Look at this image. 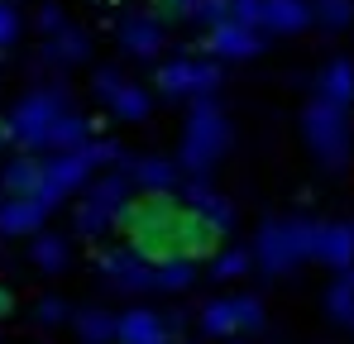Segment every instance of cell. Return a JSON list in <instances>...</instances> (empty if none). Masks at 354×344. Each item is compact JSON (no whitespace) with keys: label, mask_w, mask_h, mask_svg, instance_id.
Returning <instances> with one entry per match:
<instances>
[{"label":"cell","mask_w":354,"mask_h":344,"mask_svg":"<svg viewBox=\"0 0 354 344\" xmlns=\"http://www.w3.org/2000/svg\"><path fill=\"white\" fill-rule=\"evenodd\" d=\"M301 139H306V149L326 168H340L350 158V115L340 111V106H326V101H306V111H301Z\"/></svg>","instance_id":"cell-3"},{"label":"cell","mask_w":354,"mask_h":344,"mask_svg":"<svg viewBox=\"0 0 354 344\" xmlns=\"http://www.w3.org/2000/svg\"><path fill=\"white\" fill-rule=\"evenodd\" d=\"M311 234H316V220H268L254 239V263L263 273H292L297 263L311 258Z\"/></svg>","instance_id":"cell-2"},{"label":"cell","mask_w":354,"mask_h":344,"mask_svg":"<svg viewBox=\"0 0 354 344\" xmlns=\"http://www.w3.org/2000/svg\"><path fill=\"white\" fill-rule=\"evenodd\" d=\"M306 24H311V0H263V29L301 34Z\"/></svg>","instance_id":"cell-15"},{"label":"cell","mask_w":354,"mask_h":344,"mask_svg":"<svg viewBox=\"0 0 354 344\" xmlns=\"http://www.w3.org/2000/svg\"><path fill=\"white\" fill-rule=\"evenodd\" d=\"M15 39H19V15H15L10 5H0V48L15 44Z\"/></svg>","instance_id":"cell-33"},{"label":"cell","mask_w":354,"mask_h":344,"mask_svg":"<svg viewBox=\"0 0 354 344\" xmlns=\"http://www.w3.org/2000/svg\"><path fill=\"white\" fill-rule=\"evenodd\" d=\"M354 19V0H311V24L321 29H345Z\"/></svg>","instance_id":"cell-27"},{"label":"cell","mask_w":354,"mask_h":344,"mask_svg":"<svg viewBox=\"0 0 354 344\" xmlns=\"http://www.w3.org/2000/svg\"><path fill=\"white\" fill-rule=\"evenodd\" d=\"M115 220V211H106V206H91V201H82V211H77V229L82 234H101V229Z\"/></svg>","instance_id":"cell-29"},{"label":"cell","mask_w":354,"mask_h":344,"mask_svg":"<svg viewBox=\"0 0 354 344\" xmlns=\"http://www.w3.org/2000/svg\"><path fill=\"white\" fill-rule=\"evenodd\" d=\"M216 57H254L259 53V29H244L235 19H221L211 29V44H206Z\"/></svg>","instance_id":"cell-13"},{"label":"cell","mask_w":354,"mask_h":344,"mask_svg":"<svg viewBox=\"0 0 354 344\" xmlns=\"http://www.w3.org/2000/svg\"><path fill=\"white\" fill-rule=\"evenodd\" d=\"M62 111H67V91H62V86H39V91H29V96L15 101L5 129H10L24 149H48V129H53V120H58Z\"/></svg>","instance_id":"cell-4"},{"label":"cell","mask_w":354,"mask_h":344,"mask_svg":"<svg viewBox=\"0 0 354 344\" xmlns=\"http://www.w3.org/2000/svg\"><path fill=\"white\" fill-rule=\"evenodd\" d=\"M91 86H96V96H101V101H111V96H115L120 86H124V77H120L115 67H96V77H91Z\"/></svg>","instance_id":"cell-31"},{"label":"cell","mask_w":354,"mask_h":344,"mask_svg":"<svg viewBox=\"0 0 354 344\" xmlns=\"http://www.w3.org/2000/svg\"><path fill=\"white\" fill-rule=\"evenodd\" d=\"M326 311L335 325H354V268H340L335 283L326 287Z\"/></svg>","instance_id":"cell-20"},{"label":"cell","mask_w":354,"mask_h":344,"mask_svg":"<svg viewBox=\"0 0 354 344\" xmlns=\"http://www.w3.org/2000/svg\"><path fill=\"white\" fill-rule=\"evenodd\" d=\"M316 101L340 106V111L354 101V62L350 57H330V62L321 67V77H316Z\"/></svg>","instance_id":"cell-12"},{"label":"cell","mask_w":354,"mask_h":344,"mask_svg":"<svg viewBox=\"0 0 354 344\" xmlns=\"http://www.w3.org/2000/svg\"><path fill=\"white\" fill-rule=\"evenodd\" d=\"M221 5H230V0H221Z\"/></svg>","instance_id":"cell-35"},{"label":"cell","mask_w":354,"mask_h":344,"mask_svg":"<svg viewBox=\"0 0 354 344\" xmlns=\"http://www.w3.org/2000/svg\"><path fill=\"white\" fill-rule=\"evenodd\" d=\"M48 220V206H39V196H10L0 206V234H34Z\"/></svg>","instance_id":"cell-14"},{"label":"cell","mask_w":354,"mask_h":344,"mask_svg":"<svg viewBox=\"0 0 354 344\" xmlns=\"http://www.w3.org/2000/svg\"><path fill=\"white\" fill-rule=\"evenodd\" d=\"M39 177H44V163H34V158H15L10 168L0 172V182H5L10 196H34L39 191Z\"/></svg>","instance_id":"cell-23"},{"label":"cell","mask_w":354,"mask_h":344,"mask_svg":"<svg viewBox=\"0 0 354 344\" xmlns=\"http://www.w3.org/2000/svg\"><path fill=\"white\" fill-rule=\"evenodd\" d=\"M106 106H111V115H120V120H149V111H153V96H149V86L124 82L115 96L106 101Z\"/></svg>","instance_id":"cell-22"},{"label":"cell","mask_w":354,"mask_h":344,"mask_svg":"<svg viewBox=\"0 0 354 344\" xmlns=\"http://www.w3.org/2000/svg\"><path fill=\"white\" fill-rule=\"evenodd\" d=\"M82 144H91V120H86V115L62 111L58 120H53V129H48V149H58V153H77Z\"/></svg>","instance_id":"cell-19"},{"label":"cell","mask_w":354,"mask_h":344,"mask_svg":"<svg viewBox=\"0 0 354 344\" xmlns=\"http://www.w3.org/2000/svg\"><path fill=\"white\" fill-rule=\"evenodd\" d=\"M39 321L44 325H62V321H72V306L58 301V296H48V301H39Z\"/></svg>","instance_id":"cell-32"},{"label":"cell","mask_w":354,"mask_h":344,"mask_svg":"<svg viewBox=\"0 0 354 344\" xmlns=\"http://www.w3.org/2000/svg\"><path fill=\"white\" fill-rule=\"evenodd\" d=\"M230 149V120L216 101H196L192 115H187V134H182V168L192 172L196 182L211 177L216 163L225 158Z\"/></svg>","instance_id":"cell-1"},{"label":"cell","mask_w":354,"mask_h":344,"mask_svg":"<svg viewBox=\"0 0 354 344\" xmlns=\"http://www.w3.org/2000/svg\"><path fill=\"white\" fill-rule=\"evenodd\" d=\"M44 53H48V62H58V67H82V62L91 57V39L67 24V29H58V34L44 44Z\"/></svg>","instance_id":"cell-17"},{"label":"cell","mask_w":354,"mask_h":344,"mask_svg":"<svg viewBox=\"0 0 354 344\" xmlns=\"http://www.w3.org/2000/svg\"><path fill=\"white\" fill-rule=\"evenodd\" d=\"M29 258H34V268H44V273H62V268H67V239H62V234H34Z\"/></svg>","instance_id":"cell-24"},{"label":"cell","mask_w":354,"mask_h":344,"mask_svg":"<svg viewBox=\"0 0 354 344\" xmlns=\"http://www.w3.org/2000/svg\"><path fill=\"white\" fill-rule=\"evenodd\" d=\"M39 24H44L48 34H58V29H67V19H62V5H44V10H39Z\"/></svg>","instance_id":"cell-34"},{"label":"cell","mask_w":354,"mask_h":344,"mask_svg":"<svg viewBox=\"0 0 354 344\" xmlns=\"http://www.w3.org/2000/svg\"><path fill=\"white\" fill-rule=\"evenodd\" d=\"M124 177L139 182V187L153 191V196H163V191H173V187H177V168L168 163V158H134Z\"/></svg>","instance_id":"cell-18"},{"label":"cell","mask_w":354,"mask_h":344,"mask_svg":"<svg viewBox=\"0 0 354 344\" xmlns=\"http://www.w3.org/2000/svg\"><path fill=\"white\" fill-rule=\"evenodd\" d=\"M101 278H111L124 292H144V287H153V268L134 249H120V254H101Z\"/></svg>","instance_id":"cell-10"},{"label":"cell","mask_w":354,"mask_h":344,"mask_svg":"<svg viewBox=\"0 0 354 344\" xmlns=\"http://www.w3.org/2000/svg\"><path fill=\"white\" fill-rule=\"evenodd\" d=\"M225 15H230L235 24H244V29H259V24H263V0H230Z\"/></svg>","instance_id":"cell-30"},{"label":"cell","mask_w":354,"mask_h":344,"mask_svg":"<svg viewBox=\"0 0 354 344\" xmlns=\"http://www.w3.org/2000/svg\"><path fill=\"white\" fill-rule=\"evenodd\" d=\"M115 340L120 344H168V325L158 311H124L115 316Z\"/></svg>","instance_id":"cell-11"},{"label":"cell","mask_w":354,"mask_h":344,"mask_svg":"<svg viewBox=\"0 0 354 344\" xmlns=\"http://www.w3.org/2000/svg\"><path fill=\"white\" fill-rule=\"evenodd\" d=\"M311 258L330 263L335 273H340V268H354V225L350 220H316Z\"/></svg>","instance_id":"cell-8"},{"label":"cell","mask_w":354,"mask_h":344,"mask_svg":"<svg viewBox=\"0 0 354 344\" xmlns=\"http://www.w3.org/2000/svg\"><path fill=\"white\" fill-rule=\"evenodd\" d=\"M249 268H254V258H249L244 249H225V254L211 263V278H216V283H235V278H244Z\"/></svg>","instance_id":"cell-28"},{"label":"cell","mask_w":354,"mask_h":344,"mask_svg":"<svg viewBox=\"0 0 354 344\" xmlns=\"http://www.w3.org/2000/svg\"><path fill=\"white\" fill-rule=\"evenodd\" d=\"M124 191H129V177H124V172H111V177H101V182L86 191V201H91V206H106V211H120V206H124Z\"/></svg>","instance_id":"cell-26"},{"label":"cell","mask_w":354,"mask_h":344,"mask_svg":"<svg viewBox=\"0 0 354 344\" xmlns=\"http://www.w3.org/2000/svg\"><path fill=\"white\" fill-rule=\"evenodd\" d=\"M192 283H196V268H192L187 258H163V263L153 268V287H158V292H187Z\"/></svg>","instance_id":"cell-25"},{"label":"cell","mask_w":354,"mask_h":344,"mask_svg":"<svg viewBox=\"0 0 354 344\" xmlns=\"http://www.w3.org/2000/svg\"><path fill=\"white\" fill-rule=\"evenodd\" d=\"M91 182V163H86V153L77 149V153H58L53 163H44V177H39V206H58L62 196H72L77 187H86Z\"/></svg>","instance_id":"cell-7"},{"label":"cell","mask_w":354,"mask_h":344,"mask_svg":"<svg viewBox=\"0 0 354 344\" xmlns=\"http://www.w3.org/2000/svg\"><path fill=\"white\" fill-rule=\"evenodd\" d=\"M120 48L129 57H153V53H163V24L153 19V15H124L120 19Z\"/></svg>","instance_id":"cell-9"},{"label":"cell","mask_w":354,"mask_h":344,"mask_svg":"<svg viewBox=\"0 0 354 344\" xmlns=\"http://www.w3.org/2000/svg\"><path fill=\"white\" fill-rule=\"evenodd\" d=\"M187 206H192L201 220H211L216 229H230V225H235V206H230L225 196H216L206 182H187Z\"/></svg>","instance_id":"cell-16"},{"label":"cell","mask_w":354,"mask_h":344,"mask_svg":"<svg viewBox=\"0 0 354 344\" xmlns=\"http://www.w3.org/2000/svg\"><path fill=\"white\" fill-rule=\"evenodd\" d=\"M72 330L82 335V344H111L115 340V316L101 311V306H86L72 316Z\"/></svg>","instance_id":"cell-21"},{"label":"cell","mask_w":354,"mask_h":344,"mask_svg":"<svg viewBox=\"0 0 354 344\" xmlns=\"http://www.w3.org/2000/svg\"><path fill=\"white\" fill-rule=\"evenodd\" d=\"M221 86V62H196V57H173L158 67V91L163 96H192V101H211V91Z\"/></svg>","instance_id":"cell-5"},{"label":"cell","mask_w":354,"mask_h":344,"mask_svg":"<svg viewBox=\"0 0 354 344\" xmlns=\"http://www.w3.org/2000/svg\"><path fill=\"white\" fill-rule=\"evenodd\" d=\"M263 325V301L259 296H216L201 306V330L206 335H239V330H259Z\"/></svg>","instance_id":"cell-6"}]
</instances>
